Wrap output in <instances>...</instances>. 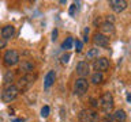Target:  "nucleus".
Instances as JSON below:
<instances>
[{
    "label": "nucleus",
    "mask_w": 131,
    "mask_h": 122,
    "mask_svg": "<svg viewBox=\"0 0 131 122\" xmlns=\"http://www.w3.org/2000/svg\"><path fill=\"white\" fill-rule=\"evenodd\" d=\"M34 80H36V75H33V73H26V75H23L22 77L19 79V83H18V89L20 91H25V89H29L31 87L33 84H34Z\"/></svg>",
    "instance_id": "nucleus-5"
},
{
    "label": "nucleus",
    "mask_w": 131,
    "mask_h": 122,
    "mask_svg": "<svg viewBox=\"0 0 131 122\" xmlns=\"http://www.w3.org/2000/svg\"><path fill=\"white\" fill-rule=\"evenodd\" d=\"M60 61H61V64H67L70 61V53H64V54L60 57Z\"/></svg>",
    "instance_id": "nucleus-22"
},
{
    "label": "nucleus",
    "mask_w": 131,
    "mask_h": 122,
    "mask_svg": "<svg viewBox=\"0 0 131 122\" xmlns=\"http://www.w3.org/2000/svg\"><path fill=\"white\" fill-rule=\"evenodd\" d=\"M74 45H75V48H77V52H81V50H82V46H83L82 41H79V39L74 41Z\"/></svg>",
    "instance_id": "nucleus-23"
},
{
    "label": "nucleus",
    "mask_w": 131,
    "mask_h": 122,
    "mask_svg": "<svg viewBox=\"0 0 131 122\" xmlns=\"http://www.w3.org/2000/svg\"><path fill=\"white\" fill-rule=\"evenodd\" d=\"M89 89V81L88 79H82V77H78L74 83V94L78 96H82L88 92Z\"/></svg>",
    "instance_id": "nucleus-3"
},
{
    "label": "nucleus",
    "mask_w": 131,
    "mask_h": 122,
    "mask_svg": "<svg viewBox=\"0 0 131 122\" xmlns=\"http://www.w3.org/2000/svg\"><path fill=\"white\" fill-rule=\"evenodd\" d=\"M79 10V3H74V4H71V7H70V11H68V14L71 15V16H74L75 15V12Z\"/></svg>",
    "instance_id": "nucleus-20"
},
{
    "label": "nucleus",
    "mask_w": 131,
    "mask_h": 122,
    "mask_svg": "<svg viewBox=\"0 0 131 122\" xmlns=\"http://www.w3.org/2000/svg\"><path fill=\"white\" fill-rule=\"evenodd\" d=\"M93 42L98 48H106L109 45V38L105 37L104 34H101V33H96L93 35Z\"/></svg>",
    "instance_id": "nucleus-8"
},
{
    "label": "nucleus",
    "mask_w": 131,
    "mask_h": 122,
    "mask_svg": "<svg viewBox=\"0 0 131 122\" xmlns=\"http://www.w3.org/2000/svg\"><path fill=\"white\" fill-rule=\"evenodd\" d=\"M89 27H86L85 30H83V42H88L89 41Z\"/></svg>",
    "instance_id": "nucleus-24"
},
{
    "label": "nucleus",
    "mask_w": 131,
    "mask_h": 122,
    "mask_svg": "<svg viewBox=\"0 0 131 122\" xmlns=\"http://www.w3.org/2000/svg\"><path fill=\"white\" fill-rule=\"evenodd\" d=\"M6 43H7V41H6V39L0 38V48H4V46H6Z\"/></svg>",
    "instance_id": "nucleus-25"
},
{
    "label": "nucleus",
    "mask_w": 131,
    "mask_h": 122,
    "mask_svg": "<svg viewBox=\"0 0 131 122\" xmlns=\"http://www.w3.org/2000/svg\"><path fill=\"white\" fill-rule=\"evenodd\" d=\"M74 45V39L71 38V37H67L66 38V41L63 43H61V49H64V50H68V49H71Z\"/></svg>",
    "instance_id": "nucleus-17"
},
{
    "label": "nucleus",
    "mask_w": 131,
    "mask_h": 122,
    "mask_svg": "<svg viewBox=\"0 0 131 122\" xmlns=\"http://www.w3.org/2000/svg\"><path fill=\"white\" fill-rule=\"evenodd\" d=\"M12 122H22V119H14Z\"/></svg>",
    "instance_id": "nucleus-28"
},
{
    "label": "nucleus",
    "mask_w": 131,
    "mask_h": 122,
    "mask_svg": "<svg viewBox=\"0 0 131 122\" xmlns=\"http://www.w3.org/2000/svg\"><path fill=\"white\" fill-rule=\"evenodd\" d=\"M56 37H57V30H53V33H52V39L55 41Z\"/></svg>",
    "instance_id": "nucleus-26"
},
{
    "label": "nucleus",
    "mask_w": 131,
    "mask_h": 122,
    "mask_svg": "<svg viewBox=\"0 0 131 122\" xmlns=\"http://www.w3.org/2000/svg\"><path fill=\"white\" fill-rule=\"evenodd\" d=\"M109 6L115 12H122L127 8V2L126 0H111Z\"/></svg>",
    "instance_id": "nucleus-10"
},
{
    "label": "nucleus",
    "mask_w": 131,
    "mask_h": 122,
    "mask_svg": "<svg viewBox=\"0 0 131 122\" xmlns=\"http://www.w3.org/2000/svg\"><path fill=\"white\" fill-rule=\"evenodd\" d=\"M33 69H34V63L31 60H22V63L19 65V71H22L26 75V73H31Z\"/></svg>",
    "instance_id": "nucleus-12"
},
{
    "label": "nucleus",
    "mask_w": 131,
    "mask_h": 122,
    "mask_svg": "<svg viewBox=\"0 0 131 122\" xmlns=\"http://www.w3.org/2000/svg\"><path fill=\"white\" fill-rule=\"evenodd\" d=\"M100 33H101V34H104L105 37L113 34V33H115V26H113V23L108 22V20L102 22V23L100 24Z\"/></svg>",
    "instance_id": "nucleus-11"
},
{
    "label": "nucleus",
    "mask_w": 131,
    "mask_h": 122,
    "mask_svg": "<svg viewBox=\"0 0 131 122\" xmlns=\"http://www.w3.org/2000/svg\"><path fill=\"white\" fill-rule=\"evenodd\" d=\"M49 111H51V109H49V106H44L42 109H41V117L47 118L49 115Z\"/></svg>",
    "instance_id": "nucleus-21"
},
{
    "label": "nucleus",
    "mask_w": 131,
    "mask_h": 122,
    "mask_svg": "<svg viewBox=\"0 0 131 122\" xmlns=\"http://www.w3.org/2000/svg\"><path fill=\"white\" fill-rule=\"evenodd\" d=\"M112 115H113V121L115 122H126V119H127V114H126V111L123 109H117Z\"/></svg>",
    "instance_id": "nucleus-14"
},
{
    "label": "nucleus",
    "mask_w": 131,
    "mask_h": 122,
    "mask_svg": "<svg viewBox=\"0 0 131 122\" xmlns=\"http://www.w3.org/2000/svg\"><path fill=\"white\" fill-rule=\"evenodd\" d=\"M12 80H14V72H12V71H7L6 75H4V83H6L7 85H11Z\"/></svg>",
    "instance_id": "nucleus-18"
},
{
    "label": "nucleus",
    "mask_w": 131,
    "mask_h": 122,
    "mask_svg": "<svg viewBox=\"0 0 131 122\" xmlns=\"http://www.w3.org/2000/svg\"><path fill=\"white\" fill-rule=\"evenodd\" d=\"M55 80H56V73H55V71H49V72L47 73V76H45L44 87H45V88H49L53 83H55Z\"/></svg>",
    "instance_id": "nucleus-15"
},
{
    "label": "nucleus",
    "mask_w": 131,
    "mask_h": 122,
    "mask_svg": "<svg viewBox=\"0 0 131 122\" xmlns=\"http://www.w3.org/2000/svg\"><path fill=\"white\" fill-rule=\"evenodd\" d=\"M3 60H4V64L7 67H14L19 63V53L15 50V49H10L4 53L3 56Z\"/></svg>",
    "instance_id": "nucleus-4"
},
{
    "label": "nucleus",
    "mask_w": 131,
    "mask_h": 122,
    "mask_svg": "<svg viewBox=\"0 0 131 122\" xmlns=\"http://www.w3.org/2000/svg\"><path fill=\"white\" fill-rule=\"evenodd\" d=\"M98 58V49L96 48H93V49H90V50L86 53V58H89V60H93V58Z\"/></svg>",
    "instance_id": "nucleus-19"
},
{
    "label": "nucleus",
    "mask_w": 131,
    "mask_h": 122,
    "mask_svg": "<svg viewBox=\"0 0 131 122\" xmlns=\"http://www.w3.org/2000/svg\"><path fill=\"white\" fill-rule=\"evenodd\" d=\"M102 122H112V121H111V119H108V118H106V119H104Z\"/></svg>",
    "instance_id": "nucleus-27"
},
{
    "label": "nucleus",
    "mask_w": 131,
    "mask_h": 122,
    "mask_svg": "<svg viewBox=\"0 0 131 122\" xmlns=\"http://www.w3.org/2000/svg\"><path fill=\"white\" fill-rule=\"evenodd\" d=\"M14 34H15V27L11 26V24H7V26H4L2 28V38L3 39L8 41L10 38L14 37Z\"/></svg>",
    "instance_id": "nucleus-13"
},
{
    "label": "nucleus",
    "mask_w": 131,
    "mask_h": 122,
    "mask_svg": "<svg viewBox=\"0 0 131 122\" xmlns=\"http://www.w3.org/2000/svg\"><path fill=\"white\" fill-rule=\"evenodd\" d=\"M93 68L96 72H105L109 69V60L106 58V57H100V58L94 60L93 63Z\"/></svg>",
    "instance_id": "nucleus-7"
},
{
    "label": "nucleus",
    "mask_w": 131,
    "mask_h": 122,
    "mask_svg": "<svg viewBox=\"0 0 131 122\" xmlns=\"http://www.w3.org/2000/svg\"><path fill=\"white\" fill-rule=\"evenodd\" d=\"M81 122H98V114L92 109H83L79 113Z\"/></svg>",
    "instance_id": "nucleus-6"
},
{
    "label": "nucleus",
    "mask_w": 131,
    "mask_h": 122,
    "mask_svg": "<svg viewBox=\"0 0 131 122\" xmlns=\"http://www.w3.org/2000/svg\"><path fill=\"white\" fill-rule=\"evenodd\" d=\"M102 80H104V75L101 72H94L92 75V79H90V81L93 84H100V83H102Z\"/></svg>",
    "instance_id": "nucleus-16"
},
{
    "label": "nucleus",
    "mask_w": 131,
    "mask_h": 122,
    "mask_svg": "<svg viewBox=\"0 0 131 122\" xmlns=\"http://www.w3.org/2000/svg\"><path fill=\"white\" fill-rule=\"evenodd\" d=\"M18 95H19V89L16 85H14V84L7 85V87L4 88V91L2 92V100L4 103H10V102H12L14 99H16Z\"/></svg>",
    "instance_id": "nucleus-2"
},
{
    "label": "nucleus",
    "mask_w": 131,
    "mask_h": 122,
    "mask_svg": "<svg viewBox=\"0 0 131 122\" xmlns=\"http://www.w3.org/2000/svg\"><path fill=\"white\" fill-rule=\"evenodd\" d=\"M77 73L78 76L82 77V79H86V76L90 73V65L86 63V61H81L77 65Z\"/></svg>",
    "instance_id": "nucleus-9"
},
{
    "label": "nucleus",
    "mask_w": 131,
    "mask_h": 122,
    "mask_svg": "<svg viewBox=\"0 0 131 122\" xmlns=\"http://www.w3.org/2000/svg\"><path fill=\"white\" fill-rule=\"evenodd\" d=\"M98 106H100V109L102 110L104 113H111L113 109V104H115V100H113V96L111 92H104L102 95L100 96V99H98Z\"/></svg>",
    "instance_id": "nucleus-1"
}]
</instances>
